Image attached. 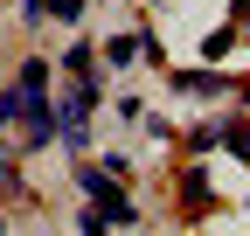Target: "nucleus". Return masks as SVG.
<instances>
[{
	"instance_id": "1",
	"label": "nucleus",
	"mask_w": 250,
	"mask_h": 236,
	"mask_svg": "<svg viewBox=\"0 0 250 236\" xmlns=\"http://www.w3.org/2000/svg\"><path fill=\"white\" fill-rule=\"evenodd\" d=\"M77 188L98 201V216L104 222H139V209H132V195L118 188V174L111 167H77Z\"/></svg>"
},
{
	"instance_id": "2",
	"label": "nucleus",
	"mask_w": 250,
	"mask_h": 236,
	"mask_svg": "<svg viewBox=\"0 0 250 236\" xmlns=\"http://www.w3.org/2000/svg\"><path fill=\"white\" fill-rule=\"evenodd\" d=\"M174 91H195V98H208V91H223V77H208V70H174Z\"/></svg>"
},
{
	"instance_id": "3",
	"label": "nucleus",
	"mask_w": 250,
	"mask_h": 236,
	"mask_svg": "<svg viewBox=\"0 0 250 236\" xmlns=\"http://www.w3.org/2000/svg\"><path fill=\"white\" fill-rule=\"evenodd\" d=\"M104 56H111V63H132V56H153V42H146V35H111Z\"/></svg>"
},
{
	"instance_id": "4",
	"label": "nucleus",
	"mask_w": 250,
	"mask_h": 236,
	"mask_svg": "<svg viewBox=\"0 0 250 236\" xmlns=\"http://www.w3.org/2000/svg\"><path fill=\"white\" fill-rule=\"evenodd\" d=\"M188 209H208V174H188V188H181Z\"/></svg>"
},
{
	"instance_id": "5",
	"label": "nucleus",
	"mask_w": 250,
	"mask_h": 236,
	"mask_svg": "<svg viewBox=\"0 0 250 236\" xmlns=\"http://www.w3.org/2000/svg\"><path fill=\"white\" fill-rule=\"evenodd\" d=\"M215 139H223L229 153H243V160H250V118H243V125H229V132H215Z\"/></svg>"
},
{
	"instance_id": "6",
	"label": "nucleus",
	"mask_w": 250,
	"mask_h": 236,
	"mask_svg": "<svg viewBox=\"0 0 250 236\" xmlns=\"http://www.w3.org/2000/svg\"><path fill=\"white\" fill-rule=\"evenodd\" d=\"M42 83H49V63H21V83H14V91H42Z\"/></svg>"
},
{
	"instance_id": "7",
	"label": "nucleus",
	"mask_w": 250,
	"mask_h": 236,
	"mask_svg": "<svg viewBox=\"0 0 250 236\" xmlns=\"http://www.w3.org/2000/svg\"><path fill=\"white\" fill-rule=\"evenodd\" d=\"M49 14H56V21H77V14H83V0H49Z\"/></svg>"
},
{
	"instance_id": "8",
	"label": "nucleus",
	"mask_w": 250,
	"mask_h": 236,
	"mask_svg": "<svg viewBox=\"0 0 250 236\" xmlns=\"http://www.w3.org/2000/svg\"><path fill=\"white\" fill-rule=\"evenodd\" d=\"M77 229H83V236H111V222H104V216H83Z\"/></svg>"
},
{
	"instance_id": "9",
	"label": "nucleus",
	"mask_w": 250,
	"mask_h": 236,
	"mask_svg": "<svg viewBox=\"0 0 250 236\" xmlns=\"http://www.w3.org/2000/svg\"><path fill=\"white\" fill-rule=\"evenodd\" d=\"M21 14H28V21H42V14H49V0H21Z\"/></svg>"
},
{
	"instance_id": "10",
	"label": "nucleus",
	"mask_w": 250,
	"mask_h": 236,
	"mask_svg": "<svg viewBox=\"0 0 250 236\" xmlns=\"http://www.w3.org/2000/svg\"><path fill=\"white\" fill-rule=\"evenodd\" d=\"M0 174H7V160H0Z\"/></svg>"
},
{
	"instance_id": "11",
	"label": "nucleus",
	"mask_w": 250,
	"mask_h": 236,
	"mask_svg": "<svg viewBox=\"0 0 250 236\" xmlns=\"http://www.w3.org/2000/svg\"><path fill=\"white\" fill-rule=\"evenodd\" d=\"M243 98H250V83H243Z\"/></svg>"
}]
</instances>
